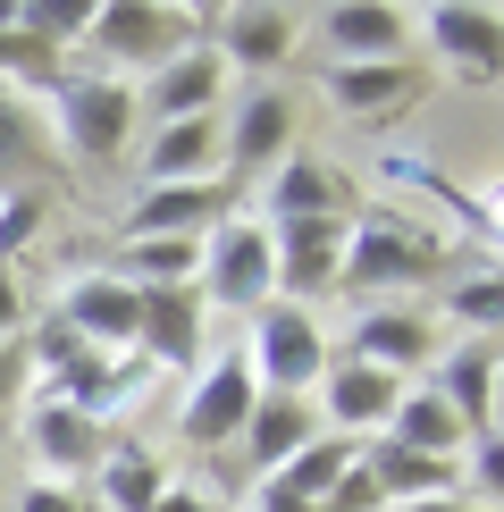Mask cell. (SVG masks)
<instances>
[{"label": "cell", "instance_id": "4", "mask_svg": "<svg viewBox=\"0 0 504 512\" xmlns=\"http://www.w3.org/2000/svg\"><path fill=\"white\" fill-rule=\"evenodd\" d=\"M244 370H252V387L261 395H311L328 378V328H320V311H303V303H278L269 294L261 311L244 319Z\"/></svg>", "mask_w": 504, "mask_h": 512}, {"label": "cell", "instance_id": "18", "mask_svg": "<svg viewBox=\"0 0 504 512\" xmlns=\"http://www.w3.org/2000/svg\"><path fill=\"white\" fill-rule=\"evenodd\" d=\"M429 387L446 395V412L462 420L471 437H504L496 429V370H504V353H496V336H446V353L429 361Z\"/></svg>", "mask_w": 504, "mask_h": 512}, {"label": "cell", "instance_id": "3", "mask_svg": "<svg viewBox=\"0 0 504 512\" xmlns=\"http://www.w3.org/2000/svg\"><path fill=\"white\" fill-rule=\"evenodd\" d=\"M185 42H202V34H194V17L168 9V0H93V17H84V42H76V51L93 59L101 76L143 84V76H160Z\"/></svg>", "mask_w": 504, "mask_h": 512}, {"label": "cell", "instance_id": "32", "mask_svg": "<svg viewBox=\"0 0 504 512\" xmlns=\"http://www.w3.org/2000/svg\"><path fill=\"white\" fill-rule=\"evenodd\" d=\"M26 328H34V294H26L17 269H0V345H17Z\"/></svg>", "mask_w": 504, "mask_h": 512}, {"label": "cell", "instance_id": "23", "mask_svg": "<svg viewBox=\"0 0 504 512\" xmlns=\"http://www.w3.org/2000/svg\"><path fill=\"white\" fill-rule=\"evenodd\" d=\"M168 487L177 479H168V462L152 454V445H110L101 471H93V487H84V504L93 512H152Z\"/></svg>", "mask_w": 504, "mask_h": 512}, {"label": "cell", "instance_id": "24", "mask_svg": "<svg viewBox=\"0 0 504 512\" xmlns=\"http://www.w3.org/2000/svg\"><path fill=\"white\" fill-rule=\"evenodd\" d=\"M202 177H219V118L152 126V143H143V185H202Z\"/></svg>", "mask_w": 504, "mask_h": 512}, {"label": "cell", "instance_id": "2", "mask_svg": "<svg viewBox=\"0 0 504 512\" xmlns=\"http://www.w3.org/2000/svg\"><path fill=\"white\" fill-rule=\"evenodd\" d=\"M51 143L84 168H110L126 143H135V84L126 76H101V68H59L51 76Z\"/></svg>", "mask_w": 504, "mask_h": 512}, {"label": "cell", "instance_id": "26", "mask_svg": "<svg viewBox=\"0 0 504 512\" xmlns=\"http://www.w3.org/2000/svg\"><path fill=\"white\" fill-rule=\"evenodd\" d=\"M51 118L26 101V84H0V194H9L17 177H26L34 160H51Z\"/></svg>", "mask_w": 504, "mask_h": 512}, {"label": "cell", "instance_id": "22", "mask_svg": "<svg viewBox=\"0 0 504 512\" xmlns=\"http://www.w3.org/2000/svg\"><path fill=\"white\" fill-rule=\"evenodd\" d=\"M320 437V412H311V395H252V412H244V462H252V479H269V471H286L303 445Z\"/></svg>", "mask_w": 504, "mask_h": 512}, {"label": "cell", "instance_id": "21", "mask_svg": "<svg viewBox=\"0 0 504 512\" xmlns=\"http://www.w3.org/2000/svg\"><path fill=\"white\" fill-rule=\"evenodd\" d=\"M412 93H420L412 59H378V68H320V101H328L336 118H353V126H378V118L412 110Z\"/></svg>", "mask_w": 504, "mask_h": 512}, {"label": "cell", "instance_id": "13", "mask_svg": "<svg viewBox=\"0 0 504 512\" xmlns=\"http://www.w3.org/2000/svg\"><path fill=\"white\" fill-rule=\"evenodd\" d=\"M51 319H68L93 353H135V328H143V294L126 286L118 269H76L59 277V303Z\"/></svg>", "mask_w": 504, "mask_h": 512}, {"label": "cell", "instance_id": "20", "mask_svg": "<svg viewBox=\"0 0 504 512\" xmlns=\"http://www.w3.org/2000/svg\"><path fill=\"white\" fill-rule=\"evenodd\" d=\"M261 219L269 227L278 219H353V194H345V177H336L320 152H286L261 177Z\"/></svg>", "mask_w": 504, "mask_h": 512}, {"label": "cell", "instance_id": "15", "mask_svg": "<svg viewBox=\"0 0 504 512\" xmlns=\"http://www.w3.org/2000/svg\"><path fill=\"white\" fill-rule=\"evenodd\" d=\"M227 110V68L210 42H185L160 76L135 84V118L143 126H177V118H219Z\"/></svg>", "mask_w": 504, "mask_h": 512}, {"label": "cell", "instance_id": "28", "mask_svg": "<svg viewBox=\"0 0 504 512\" xmlns=\"http://www.w3.org/2000/svg\"><path fill=\"white\" fill-rule=\"evenodd\" d=\"M353 454H362V445H345V437H328V429H320V437L303 445V454L286 462V471H269V479H278V487H294V496H303V504H320L328 487H336V479L353 471Z\"/></svg>", "mask_w": 504, "mask_h": 512}, {"label": "cell", "instance_id": "5", "mask_svg": "<svg viewBox=\"0 0 504 512\" xmlns=\"http://www.w3.org/2000/svg\"><path fill=\"white\" fill-rule=\"evenodd\" d=\"M194 294L227 319H252L278 294V261H269V227L261 210H227L219 227L202 236V269H194Z\"/></svg>", "mask_w": 504, "mask_h": 512}, {"label": "cell", "instance_id": "11", "mask_svg": "<svg viewBox=\"0 0 504 512\" xmlns=\"http://www.w3.org/2000/svg\"><path fill=\"white\" fill-rule=\"evenodd\" d=\"M303 26L328 42V68L412 59V9H395V0H328V9H303Z\"/></svg>", "mask_w": 504, "mask_h": 512}, {"label": "cell", "instance_id": "10", "mask_svg": "<svg viewBox=\"0 0 504 512\" xmlns=\"http://www.w3.org/2000/svg\"><path fill=\"white\" fill-rule=\"evenodd\" d=\"M345 353L370 361V370H387V378H420L446 353V328H437L429 303H362L353 328H345Z\"/></svg>", "mask_w": 504, "mask_h": 512}, {"label": "cell", "instance_id": "12", "mask_svg": "<svg viewBox=\"0 0 504 512\" xmlns=\"http://www.w3.org/2000/svg\"><path fill=\"white\" fill-rule=\"evenodd\" d=\"M261 227H269V219H261ZM345 227H353V219H278V227H269V261H278V303L320 311L328 294H336Z\"/></svg>", "mask_w": 504, "mask_h": 512}, {"label": "cell", "instance_id": "1", "mask_svg": "<svg viewBox=\"0 0 504 512\" xmlns=\"http://www.w3.org/2000/svg\"><path fill=\"white\" fill-rule=\"evenodd\" d=\"M454 269V252L437 227L395 219V210H370V219L345 227V261H336V294L353 303H420V286Z\"/></svg>", "mask_w": 504, "mask_h": 512}, {"label": "cell", "instance_id": "34", "mask_svg": "<svg viewBox=\"0 0 504 512\" xmlns=\"http://www.w3.org/2000/svg\"><path fill=\"white\" fill-rule=\"evenodd\" d=\"M387 512H479V504H462V496H420V504H387Z\"/></svg>", "mask_w": 504, "mask_h": 512}, {"label": "cell", "instance_id": "27", "mask_svg": "<svg viewBox=\"0 0 504 512\" xmlns=\"http://www.w3.org/2000/svg\"><path fill=\"white\" fill-rule=\"evenodd\" d=\"M496 319H504L496 252H479V261L454 277V294H446V311H437V328H446V336H496Z\"/></svg>", "mask_w": 504, "mask_h": 512}, {"label": "cell", "instance_id": "17", "mask_svg": "<svg viewBox=\"0 0 504 512\" xmlns=\"http://www.w3.org/2000/svg\"><path fill=\"white\" fill-rule=\"evenodd\" d=\"M227 219V185L202 177V185H143L126 202V244H202L210 227Z\"/></svg>", "mask_w": 504, "mask_h": 512}, {"label": "cell", "instance_id": "31", "mask_svg": "<svg viewBox=\"0 0 504 512\" xmlns=\"http://www.w3.org/2000/svg\"><path fill=\"white\" fill-rule=\"evenodd\" d=\"M26 395H34V361H26V336H17V345H0V420L26 412Z\"/></svg>", "mask_w": 504, "mask_h": 512}, {"label": "cell", "instance_id": "7", "mask_svg": "<svg viewBox=\"0 0 504 512\" xmlns=\"http://www.w3.org/2000/svg\"><path fill=\"white\" fill-rule=\"evenodd\" d=\"M252 370H244V345L236 336H210V353L185 370V395H177V437L219 454V445L244 437V412H252Z\"/></svg>", "mask_w": 504, "mask_h": 512}, {"label": "cell", "instance_id": "16", "mask_svg": "<svg viewBox=\"0 0 504 512\" xmlns=\"http://www.w3.org/2000/svg\"><path fill=\"white\" fill-rule=\"evenodd\" d=\"M135 353L152 361L160 378H185V370H194V361L210 353V303H202L194 286H152V294H143Z\"/></svg>", "mask_w": 504, "mask_h": 512}, {"label": "cell", "instance_id": "14", "mask_svg": "<svg viewBox=\"0 0 504 512\" xmlns=\"http://www.w3.org/2000/svg\"><path fill=\"white\" fill-rule=\"evenodd\" d=\"M26 454H34V479L84 487L101 471V454H110V429L84 420L76 403H59V395H26Z\"/></svg>", "mask_w": 504, "mask_h": 512}, {"label": "cell", "instance_id": "29", "mask_svg": "<svg viewBox=\"0 0 504 512\" xmlns=\"http://www.w3.org/2000/svg\"><path fill=\"white\" fill-rule=\"evenodd\" d=\"M42 236V194H26V185H9V194H0V269L17 261V252H26Z\"/></svg>", "mask_w": 504, "mask_h": 512}, {"label": "cell", "instance_id": "33", "mask_svg": "<svg viewBox=\"0 0 504 512\" xmlns=\"http://www.w3.org/2000/svg\"><path fill=\"white\" fill-rule=\"evenodd\" d=\"M236 512H320V504H303V496H294V487H278V479H252Z\"/></svg>", "mask_w": 504, "mask_h": 512}, {"label": "cell", "instance_id": "35", "mask_svg": "<svg viewBox=\"0 0 504 512\" xmlns=\"http://www.w3.org/2000/svg\"><path fill=\"white\" fill-rule=\"evenodd\" d=\"M152 512H210V504H202V496H194V487H168V496H160V504H152Z\"/></svg>", "mask_w": 504, "mask_h": 512}, {"label": "cell", "instance_id": "6", "mask_svg": "<svg viewBox=\"0 0 504 512\" xmlns=\"http://www.w3.org/2000/svg\"><path fill=\"white\" fill-rule=\"evenodd\" d=\"M286 152H303V110L286 84H252L236 110H219V185H261Z\"/></svg>", "mask_w": 504, "mask_h": 512}, {"label": "cell", "instance_id": "30", "mask_svg": "<svg viewBox=\"0 0 504 512\" xmlns=\"http://www.w3.org/2000/svg\"><path fill=\"white\" fill-rule=\"evenodd\" d=\"M9 512H93V504H84V487H68V479H26L9 496Z\"/></svg>", "mask_w": 504, "mask_h": 512}, {"label": "cell", "instance_id": "25", "mask_svg": "<svg viewBox=\"0 0 504 512\" xmlns=\"http://www.w3.org/2000/svg\"><path fill=\"white\" fill-rule=\"evenodd\" d=\"M387 445H404V454H429V462H462L471 429L446 412V395H437L429 378H412L404 403H395V420H387Z\"/></svg>", "mask_w": 504, "mask_h": 512}, {"label": "cell", "instance_id": "8", "mask_svg": "<svg viewBox=\"0 0 504 512\" xmlns=\"http://www.w3.org/2000/svg\"><path fill=\"white\" fill-rule=\"evenodd\" d=\"M210 51H219L227 76H278L294 51H303V9L286 0H236V9H210Z\"/></svg>", "mask_w": 504, "mask_h": 512}, {"label": "cell", "instance_id": "36", "mask_svg": "<svg viewBox=\"0 0 504 512\" xmlns=\"http://www.w3.org/2000/svg\"><path fill=\"white\" fill-rule=\"evenodd\" d=\"M0 512H9V471H0Z\"/></svg>", "mask_w": 504, "mask_h": 512}, {"label": "cell", "instance_id": "19", "mask_svg": "<svg viewBox=\"0 0 504 512\" xmlns=\"http://www.w3.org/2000/svg\"><path fill=\"white\" fill-rule=\"evenodd\" d=\"M412 42H429L437 59H454V68L471 76H496V51H504V17L479 0V9H462V0H429V9H412Z\"/></svg>", "mask_w": 504, "mask_h": 512}, {"label": "cell", "instance_id": "9", "mask_svg": "<svg viewBox=\"0 0 504 512\" xmlns=\"http://www.w3.org/2000/svg\"><path fill=\"white\" fill-rule=\"evenodd\" d=\"M404 387H412V378H387V370H370V361H353V353H328V378L311 387V412H320L328 437L370 445V437H387Z\"/></svg>", "mask_w": 504, "mask_h": 512}]
</instances>
